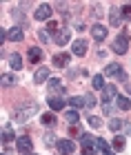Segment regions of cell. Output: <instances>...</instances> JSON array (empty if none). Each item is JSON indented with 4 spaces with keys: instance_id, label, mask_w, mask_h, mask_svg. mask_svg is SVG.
Returning <instances> with one entry per match:
<instances>
[{
    "instance_id": "1",
    "label": "cell",
    "mask_w": 131,
    "mask_h": 155,
    "mask_svg": "<svg viewBox=\"0 0 131 155\" xmlns=\"http://www.w3.org/2000/svg\"><path fill=\"white\" fill-rule=\"evenodd\" d=\"M80 144H82V155H93L98 149V137H93L91 133H82Z\"/></svg>"
},
{
    "instance_id": "2",
    "label": "cell",
    "mask_w": 131,
    "mask_h": 155,
    "mask_svg": "<svg viewBox=\"0 0 131 155\" xmlns=\"http://www.w3.org/2000/svg\"><path fill=\"white\" fill-rule=\"evenodd\" d=\"M127 49H129V33H120L118 38L113 40V45H111V51L116 53H127Z\"/></svg>"
},
{
    "instance_id": "3",
    "label": "cell",
    "mask_w": 131,
    "mask_h": 155,
    "mask_svg": "<svg viewBox=\"0 0 131 155\" xmlns=\"http://www.w3.org/2000/svg\"><path fill=\"white\" fill-rule=\"evenodd\" d=\"M16 146H18V151L22 153V155H29V153H33V142H31V137H27V135L18 137Z\"/></svg>"
},
{
    "instance_id": "4",
    "label": "cell",
    "mask_w": 131,
    "mask_h": 155,
    "mask_svg": "<svg viewBox=\"0 0 131 155\" xmlns=\"http://www.w3.org/2000/svg\"><path fill=\"white\" fill-rule=\"evenodd\" d=\"M56 149H58V153H60V155H71L76 146H73V142H71V140H58Z\"/></svg>"
},
{
    "instance_id": "5",
    "label": "cell",
    "mask_w": 131,
    "mask_h": 155,
    "mask_svg": "<svg viewBox=\"0 0 131 155\" xmlns=\"http://www.w3.org/2000/svg\"><path fill=\"white\" fill-rule=\"evenodd\" d=\"M33 18H36V20H49V18H51V5H47V2L38 5L36 16H33Z\"/></svg>"
},
{
    "instance_id": "6",
    "label": "cell",
    "mask_w": 131,
    "mask_h": 155,
    "mask_svg": "<svg viewBox=\"0 0 131 155\" xmlns=\"http://www.w3.org/2000/svg\"><path fill=\"white\" fill-rule=\"evenodd\" d=\"M38 113V107L36 104H31V107H27V109H22V111H16V117L20 120V122H27L31 115H36Z\"/></svg>"
},
{
    "instance_id": "7",
    "label": "cell",
    "mask_w": 131,
    "mask_h": 155,
    "mask_svg": "<svg viewBox=\"0 0 131 155\" xmlns=\"http://www.w3.org/2000/svg\"><path fill=\"white\" fill-rule=\"evenodd\" d=\"M69 60H71V53H56L51 62H53V67H56V69H65L69 64Z\"/></svg>"
},
{
    "instance_id": "8",
    "label": "cell",
    "mask_w": 131,
    "mask_h": 155,
    "mask_svg": "<svg viewBox=\"0 0 131 155\" xmlns=\"http://www.w3.org/2000/svg\"><path fill=\"white\" fill-rule=\"evenodd\" d=\"M107 27H102V25H93L91 27V38L93 40H98V42H102V40H105L107 38Z\"/></svg>"
},
{
    "instance_id": "9",
    "label": "cell",
    "mask_w": 131,
    "mask_h": 155,
    "mask_svg": "<svg viewBox=\"0 0 131 155\" xmlns=\"http://www.w3.org/2000/svg\"><path fill=\"white\" fill-rule=\"evenodd\" d=\"M120 73H122V67L118 64V62H109L107 69H105V75L107 78H120Z\"/></svg>"
},
{
    "instance_id": "10",
    "label": "cell",
    "mask_w": 131,
    "mask_h": 155,
    "mask_svg": "<svg viewBox=\"0 0 131 155\" xmlns=\"http://www.w3.org/2000/svg\"><path fill=\"white\" fill-rule=\"evenodd\" d=\"M47 104H49V109H51V111H62V109H65V102H62V97H58V95H49Z\"/></svg>"
},
{
    "instance_id": "11",
    "label": "cell",
    "mask_w": 131,
    "mask_h": 155,
    "mask_svg": "<svg viewBox=\"0 0 131 155\" xmlns=\"http://www.w3.org/2000/svg\"><path fill=\"white\" fill-rule=\"evenodd\" d=\"M69 40H71V36H69V31H67V29H60V31H58V36H53V42H56L58 47H65Z\"/></svg>"
},
{
    "instance_id": "12",
    "label": "cell",
    "mask_w": 131,
    "mask_h": 155,
    "mask_svg": "<svg viewBox=\"0 0 131 155\" xmlns=\"http://www.w3.org/2000/svg\"><path fill=\"white\" fill-rule=\"evenodd\" d=\"M7 38H9L11 42H20L25 38V33H22V29H20V27H11L9 31H7Z\"/></svg>"
},
{
    "instance_id": "13",
    "label": "cell",
    "mask_w": 131,
    "mask_h": 155,
    "mask_svg": "<svg viewBox=\"0 0 131 155\" xmlns=\"http://www.w3.org/2000/svg\"><path fill=\"white\" fill-rule=\"evenodd\" d=\"M113 97H118L116 95V87L113 84H107V87L102 89V102H111Z\"/></svg>"
},
{
    "instance_id": "14",
    "label": "cell",
    "mask_w": 131,
    "mask_h": 155,
    "mask_svg": "<svg viewBox=\"0 0 131 155\" xmlns=\"http://www.w3.org/2000/svg\"><path fill=\"white\" fill-rule=\"evenodd\" d=\"M0 84H2V87H16V84H18V75H13V73H2Z\"/></svg>"
},
{
    "instance_id": "15",
    "label": "cell",
    "mask_w": 131,
    "mask_h": 155,
    "mask_svg": "<svg viewBox=\"0 0 131 155\" xmlns=\"http://www.w3.org/2000/svg\"><path fill=\"white\" fill-rule=\"evenodd\" d=\"M49 71H51V69H47V67H40L38 71L33 73V82H36V84H40V82H45L47 78H49Z\"/></svg>"
},
{
    "instance_id": "16",
    "label": "cell",
    "mask_w": 131,
    "mask_h": 155,
    "mask_svg": "<svg viewBox=\"0 0 131 155\" xmlns=\"http://www.w3.org/2000/svg\"><path fill=\"white\" fill-rule=\"evenodd\" d=\"M73 53L78 55V58H82V55L87 53V40H76L73 42Z\"/></svg>"
},
{
    "instance_id": "17",
    "label": "cell",
    "mask_w": 131,
    "mask_h": 155,
    "mask_svg": "<svg viewBox=\"0 0 131 155\" xmlns=\"http://www.w3.org/2000/svg\"><path fill=\"white\" fill-rule=\"evenodd\" d=\"M116 104H118V109L129 111L131 109V97L129 95H118V97H116Z\"/></svg>"
},
{
    "instance_id": "18",
    "label": "cell",
    "mask_w": 131,
    "mask_h": 155,
    "mask_svg": "<svg viewBox=\"0 0 131 155\" xmlns=\"http://www.w3.org/2000/svg\"><path fill=\"white\" fill-rule=\"evenodd\" d=\"M69 104H71V109H82V107H87V102H85V95H73V97H69Z\"/></svg>"
},
{
    "instance_id": "19",
    "label": "cell",
    "mask_w": 131,
    "mask_h": 155,
    "mask_svg": "<svg viewBox=\"0 0 131 155\" xmlns=\"http://www.w3.org/2000/svg\"><path fill=\"white\" fill-rule=\"evenodd\" d=\"M9 67L13 71H20V69H22V58H20L18 53H11L9 55Z\"/></svg>"
},
{
    "instance_id": "20",
    "label": "cell",
    "mask_w": 131,
    "mask_h": 155,
    "mask_svg": "<svg viewBox=\"0 0 131 155\" xmlns=\"http://www.w3.org/2000/svg\"><path fill=\"white\" fill-rule=\"evenodd\" d=\"M29 60L33 62V64H38V62L42 60V49H38V47H31V49H29Z\"/></svg>"
},
{
    "instance_id": "21",
    "label": "cell",
    "mask_w": 131,
    "mask_h": 155,
    "mask_svg": "<svg viewBox=\"0 0 131 155\" xmlns=\"http://www.w3.org/2000/svg\"><path fill=\"white\" fill-rule=\"evenodd\" d=\"M111 146H113V151H125L127 142H125V137H122V135H116V137L111 140Z\"/></svg>"
},
{
    "instance_id": "22",
    "label": "cell",
    "mask_w": 131,
    "mask_h": 155,
    "mask_svg": "<svg viewBox=\"0 0 131 155\" xmlns=\"http://www.w3.org/2000/svg\"><path fill=\"white\" fill-rule=\"evenodd\" d=\"M49 91H51V93H53V91H56V93H62V82H60L58 78L49 80Z\"/></svg>"
},
{
    "instance_id": "23",
    "label": "cell",
    "mask_w": 131,
    "mask_h": 155,
    "mask_svg": "<svg viewBox=\"0 0 131 155\" xmlns=\"http://www.w3.org/2000/svg\"><path fill=\"white\" fill-rule=\"evenodd\" d=\"M11 140H18L16 135H13V131H11V126L7 124L5 129H2V142H11Z\"/></svg>"
},
{
    "instance_id": "24",
    "label": "cell",
    "mask_w": 131,
    "mask_h": 155,
    "mask_svg": "<svg viewBox=\"0 0 131 155\" xmlns=\"http://www.w3.org/2000/svg\"><path fill=\"white\" fill-rule=\"evenodd\" d=\"M91 84H93V89H105L107 87V84H105V75H93Z\"/></svg>"
},
{
    "instance_id": "25",
    "label": "cell",
    "mask_w": 131,
    "mask_h": 155,
    "mask_svg": "<svg viewBox=\"0 0 131 155\" xmlns=\"http://www.w3.org/2000/svg\"><path fill=\"white\" fill-rule=\"evenodd\" d=\"M65 120H67V122H71V124H76L80 120V115H78V111H76V109H71V111H67V113H65Z\"/></svg>"
},
{
    "instance_id": "26",
    "label": "cell",
    "mask_w": 131,
    "mask_h": 155,
    "mask_svg": "<svg viewBox=\"0 0 131 155\" xmlns=\"http://www.w3.org/2000/svg\"><path fill=\"white\" fill-rule=\"evenodd\" d=\"M40 120H42V124H45V126H53V124L58 122V120H56V115H53V113H45V115L40 117Z\"/></svg>"
},
{
    "instance_id": "27",
    "label": "cell",
    "mask_w": 131,
    "mask_h": 155,
    "mask_svg": "<svg viewBox=\"0 0 131 155\" xmlns=\"http://www.w3.org/2000/svg\"><path fill=\"white\" fill-rule=\"evenodd\" d=\"M109 129H111V131H120L122 129V120L120 117H111V120H109Z\"/></svg>"
},
{
    "instance_id": "28",
    "label": "cell",
    "mask_w": 131,
    "mask_h": 155,
    "mask_svg": "<svg viewBox=\"0 0 131 155\" xmlns=\"http://www.w3.org/2000/svg\"><path fill=\"white\" fill-rule=\"evenodd\" d=\"M87 122H89V126H91V129H100V126H102V120L96 117V115H89Z\"/></svg>"
},
{
    "instance_id": "29",
    "label": "cell",
    "mask_w": 131,
    "mask_h": 155,
    "mask_svg": "<svg viewBox=\"0 0 131 155\" xmlns=\"http://www.w3.org/2000/svg\"><path fill=\"white\" fill-rule=\"evenodd\" d=\"M49 31H60V25L56 22V20H49V22H47V33H49Z\"/></svg>"
},
{
    "instance_id": "30",
    "label": "cell",
    "mask_w": 131,
    "mask_h": 155,
    "mask_svg": "<svg viewBox=\"0 0 131 155\" xmlns=\"http://www.w3.org/2000/svg\"><path fill=\"white\" fill-rule=\"evenodd\" d=\"M85 102H87V107H89V109H93L98 100H96V95H93V93H89V95H85Z\"/></svg>"
},
{
    "instance_id": "31",
    "label": "cell",
    "mask_w": 131,
    "mask_h": 155,
    "mask_svg": "<svg viewBox=\"0 0 131 155\" xmlns=\"http://www.w3.org/2000/svg\"><path fill=\"white\" fill-rule=\"evenodd\" d=\"M45 144H47V146H53V144H58V140L53 137L51 133H47V135H45Z\"/></svg>"
},
{
    "instance_id": "32",
    "label": "cell",
    "mask_w": 131,
    "mask_h": 155,
    "mask_svg": "<svg viewBox=\"0 0 131 155\" xmlns=\"http://www.w3.org/2000/svg\"><path fill=\"white\" fill-rule=\"evenodd\" d=\"M122 16L131 22V5H125V7H122Z\"/></svg>"
},
{
    "instance_id": "33",
    "label": "cell",
    "mask_w": 131,
    "mask_h": 155,
    "mask_svg": "<svg viewBox=\"0 0 131 155\" xmlns=\"http://www.w3.org/2000/svg\"><path fill=\"white\" fill-rule=\"evenodd\" d=\"M69 135H71V137H82V133L76 129V124H71V129H69Z\"/></svg>"
},
{
    "instance_id": "34",
    "label": "cell",
    "mask_w": 131,
    "mask_h": 155,
    "mask_svg": "<svg viewBox=\"0 0 131 155\" xmlns=\"http://www.w3.org/2000/svg\"><path fill=\"white\" fill-rule=\"evenodd\" d=\"M98 149H100L102 153H105V151H109V144H107V140H100V137H98Z\"/></svg>"
},
{
    "instance_id": "35",
    "label": "cell",
    "mask_w": 131,
    "mask_h": 155,
    "mask_svg": "<svg viewBox=\"0 0 131 155\" xmlns=\"http://www.w3.org/2000/svg\"><path fill=\"white\" fill-rule=\"evenodd\" d=\"M111 25H120V18H118V13H111Z\"/></svg>"
},
{
    "instance_id": "36",
    "label": "cell",
    "mask_w": 131,
    "mask_h": 155,
    "mask_svg": "<svg viewBox=\"0 0 131 155\" xmlns=\"http://www.w3.org/2000/svg\"><path fill=\"white\" fill-rule=\"evenodd\" d=\"M102 155H116V153H113L111 149H109V151H105V153H102Z\"/></svg>"
},
{
    "instance_id": "37",
    "label": "cell",
    "mask_w": 131,
    "mask_h": 155,
    "mask_svg": "<svg viewBox=\"0 0 131 155\" xmlns=\"http://www.w3.org/2000/svg\"><path fill=\"white\" fill-rule=\"evenodd\" d=\"M29 155H36V153H29Z\"/></svg>"
}]
</instances>
